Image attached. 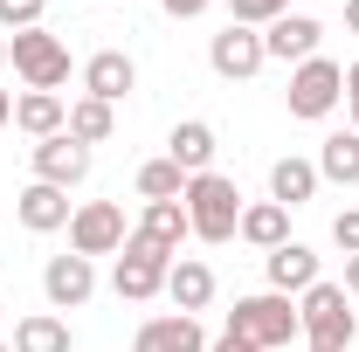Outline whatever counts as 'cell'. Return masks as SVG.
Here are the masks:
<instances>
[{
	"label": "cell",
	"instance_id": "obj_25",
	"mask_svg": "<svg viewBox=\"0 0 359 352\" xmlns=\"http://www.w3.org/2000/svg\"><path fill=\"white\" fill-rule=\"evenodd\" d=\"M180 194H187V173L173 159H145L138 166V201H180Z\"/></svg>",
	"mask_w": 359,
	"mask_h": 352
},
{
	"label": "cell",
	"instance_id": "obj_35",
	"mask_svg": "<svg viewBox=\"0 0 359 352\" xmlns=\"http://www.w3.org/2000/svg\"><path fill=\"white\" fill-rule=\"evenodd\" d=\"M0 62H7V35H0Z\"/></svg>",
	"mask_w": 359,
	"mask_h": 352
},
{
	"label": "cell",
	"instance_id": "obj_15",
	"mask_svg": "<svg viewBox=\"0 0 359 352\" xmlns=\"http://www.w3.org/2000/svg\"><path fill=\"white\" fill-rule=\"evenodd\" d=\"M132 352H208V332H201V318L166 311V318H145V325H138Z\"/></svg>",
	"mask_w": 359,
	"mask_h": 352
},
{
	"label": "cell",
	"instance_id": "obj_5",
	"mask_svg": "<svg viewBox=\"0 0 359 352\" xmlns=\"http://www.w3.org/2000/svg\"><path fill=\"white\" fill-rule=\"evenodd\" d=\"M339 97H346V62H332V55H311V62H297V69H290V90H283L290 118H311V125L339 111Z\"/></svg>",
	"mask_w": 359,
	"mask_h": 352
},
{
	"label": "cell",
	"instance_id": "obj_27",
	"mask_svg": "<svg viewBox=\"0 0 359 352\" xmlns=\"http://www.w3.org/2000/svg\"><path fill=\"white\" fill-rule=\"evenodd\" d=\"M48 0H0V28L7 35H21V28H42Z\"/></svg>",
	"mask_w": 359,
	"mask_h": 352
},
{
	"label": "cell",
	"instance_id": "obj_18",
	"mask_svg": "<svg viewBox=\"0 0 359 352\" xmlns=\"http://www.w3.org/2000/svg\"><path fill=\"white\" fill-rule=\"evenodd\" d=\"M14 352H76V332H69V318L62 311H28L21 325H14Z\"/></svg>",
	"mask_w": 359,
	"mask_h": 352
},
{
	"label": "cell",
	"instance_id": "obj_13",
	"mask_svg": "<svg viewBox=\"0 0 359 352\" xmlns=\"http://www.w3.org/2000/svg\"><path fill=\"white\" fill-rule=\"evenodd\" d=\"M263 276H269L276 297H304V290L318 283V249L311 242H283V249L263 256Z\"/></svg>",
	"mask_w": 359,
	"mask_h": 352
},
{
	"label": "cell",
	"instance_id": "obj_28",
	"mask_svg": "<svg viewBox=\"0 0 359 352\" xmlns=\"http://www.w3.org/2000/svg\"><path fill=\"white\" fill-rule=\"evenodd\" d=\"M332 242H339L346 256H359V208H339V215H332Z\"/></svg>",
	"mask_w": 359,
	"mask_h": 352
},
{
	"label": "cell",
	"instance_id": "obj_2",
	"mask_svg": "<svg viewBox=\"0 0 359 352\" xmlns=\"http://www.w3.org/2000/svg\"><path fill=\"white\" fill-rule=\"evenodd\" d=\"M180 208H187L194 242H235V228H242V187L228 173H194L187 194H180Z\"/></svg>",
	"mask_w": 359,
	"mask_h": 352
},
{
	"label": "cell",
	"instance_id": "obj_21",
	"mask_svg": "<svg viewBox=\"0 0 359 352\" xmlns=\"http://www.w3.org/2000/svg\"><path fill=\"white\" fill-rule=\"evenodd\" d=\"M318 187H325V180H318V159H297V152H290V159L269 166V201H276V208H304Z\"/></svg>",
	"mask_w": 359,
	"mask_h": 352
},
{
	"label": "cell",
	"instance_id": "obj_29",
	"mask_svg": "<svg viewBox=\"0 0 359 352\" xmlns=\"http://www.w3.org/2000/svg\"><path fill=\"white\" fill-rule=\"evenodd\" d=\"M159 7H166V14H173V21H194V14H208V7H215V0H159Z\"/></svg>",
	"mask_w": 359,
	"mask_h": 352
},
{
	"label": "cell",
	"instance_id": "obj_4",
	"mask_svg": "<svg viewBox=\"0 0 359 352\" xmlns=\"http://www.w3.org/2000/svg\"><path fill=\"white\" fill-rule=\"evenodd\" d=\"M7 62H14V76L28 90H62L69 83V48H62V35H48V28L7 35Z\"/></svg>",
	"mask_w": 359,
	"mask_h": 352
},
{
	"label": "cell",
	"instance_id": "obj_8",
	"mask_svg": "<svg viewBox=\"0 0 359 352\" xmlns=\"http://www.w3.org/2000/svg\"><path fill=\"white\" fill-rule=\"evenodd\" d=\"M263 62H269L263 55V28H235V21H228L222 35L208 42V69H215L222 83H249Z\"/></svg>",
	"mask_w": 359,
	"mask_h": 352
},
{
	"label": "cell",
	"instance_id": "obj_38",
	"mask_svg": "<svg viewBox=\"0 0 359 352\" xmlns=\"http://www.w3.org/2000/svg\"><path fill=\"white\" fill-rule=\"evenodd\" d=\"M0 352H14V346H0Z\"/></svg>",
	"mask_w": 359,
	"mask_h": 352
},
{
	"label": "cell",
	"instance_id": "obj_11",
	"mask_svg": "<svg viewBox=\"0 0 359 352\" xmlns=\"http://www.w3.org/2000/svg\"><path fill=\"white\" fill-rule=\"evenodd\" d=\"M138 90V62L125 55V48H97L83 62V97H97V104H125Z\"/></svg>",
	"mask_w": 359,
	"mask_h": 352
},
{
	"label": "cell",
	"instance_id": "obj_10",
	"mask_svg": "<svg viewBox=\"0 0 359 352\" xmlns=\"http://www.w3.org/2000/svg\"><path fill=\"white\" fill-rule=\"evenodd\" d=\"M35 180H42V187H62V194L83 187L90 180V145H76L69 132L42 138V145H35Z\"/></svg>",
	"mask_w": 359,
	"mask_h": 352
},
{
	"label": "cell",
	"instance_id": "obj_17",
	"mask_svg": "<svg viewBox=\"0 0 359 352\" xmlns=\"http://www.w3.org/2000/svg\"><path fill=\"white\" fill-rule=\"evenodd\" d=\"M166 297H173V311H208L215 304V269L201 263V256H173V269H166Z\"/></svg>",
	"mask_w": 359,
	"mask_h": 352
},
{
	"label": "cell",
	"instance_id": "obj_6",
	"mask_svg": "<svg viewBox=\"0 0 359 352\" xmlns=\"http://www.w3.org/2000/svg\"><path fill=\"white\" fill-rule=\"evenodd\" d=\"M166 269H173V256H166V249H152V242L125 235V249H118V269H111V290H118L125 304H152V297L166 290Z\"/></svg>",
	"mask_w": 359,
	"mask_h": 352
},
{
	"label": "cell",
	"instance_id": "obj_16",
	"mask_svg": "<svg viewBox=\"0 0 359 352\" xmlns=\"http://www.w3.org/2000/svg\"><path fill=\"white\" fill-rule=\"evenodd\" d=\"M215 152H222V145H215V125H208V118H180L173 138H166V159H173L187 180H194V173H215Z\"/></svg>",
	"mask_w": 359,
	"mask_h": 352
},
{
	"label": "cell",
	"instance_id": "obj_31",
	"mask_svg": "<svg viewBox=\"0 0 359 352\" xmlns=\"http://www.w3.org/2000/svg\"><path fill=\"white\" fill-rule=\"evenodd\" d=\"M208 352H249V346H242V339H228V332H222V339H215Z\"/></svg>",
	"mask_w": 359,
	"mask_h": 352
},
{
	"label": "cell",
	"instance_id": "obj_34",
	"mask_svg": "<svg viewBox=\"0 0 359 352\" xmlns=\"http://www.w3.org/2000/svg\"><path fill=\"white\" fill-rule=\"evenodd\" d=\"M346 104H353V132H359V90H353V97H346Z\"/></svg>",
	"mask_w": 359,
	"mask_h": 352
},
{
	"label": "cell",
	"instance_id": "obj_32",
	"mask_svg": "<svg viewBox=\"0 0 359 352\" xmlns=\"http://www.w3.org/2000/svg\"><path fill=\"white\" fill-rule=\"evenodd\" d=\"M346 35H359V0H346Z\"/></svg>",
	"mask_w": 359,
	"mask_h": 352
},
{
	"label": "cell",
	"instance_id": "obj_1",
	"mask_svg": "<svg viewBox=\"0 0 359 352\" xmlns=\"http://www.w3.org/2000/svg\"><path fill=\"white\" fill-rule=\"evenodd\" d=\"M228 339H242L249 352H276V346H290V339H304L297 297H276V290L235 297V311H228Z\"/></svg>",
	"mask_w": 359,
	"mask_h": 352
},
{
	"label": "cell",
	"instance_id": "obj_23",
	"mask_svg": "<svg viewBox=\"0 0 359 352\" xmlns=\"http://www.w3.org/2000/svg\"><path fill=\"white\" fill-rule=\"evenodd\" d=\"M318 180L359 187V132H332L325 145H318Z\"/></svg>",
	"mask_w": 359,
	"mask_h": 352
},
{
	"label": "cell",
	"instance_id": "obj_19",
	"mask_svg": "<svg viewBox=\"0 0 359 352\" xmlns=\"http://www.w3.org/2000/svg\"><path fill=\"white\" fill-rule=\"evenodd\" d=\"M14 125L42 145V138H55L62 125H69V104H62L55 90H21V97H14Z\"/></svg>",
	"mask_w": 359,
	"mask_h": 352
},
{
	"label": "cell",
	"instance_id": "obj_20",
	"mask_svg": "<svg viewBox=\"0 0 359 352\" xmlns=\"http://www.w3.org/2000/svg\"><path fill=\"white\" fill-rule=\"evenodd\" d=\"M132 235L152 242V249H166V256H180V242H187L194 228H187V208H180V201H145V215H138Z\"/></svg>",
	"mask_w": 359,
	"mask_h": 352
},
{
	"label": "cell",
	"instance_id": "obj_36",
	"mask_svg": "<svg viewBox=\"0 0 359 352\" xmlns=\"http://www.w3.org/2000/svg\"><path fill=\"white\" fill-rule=\"evenodd\" d=\"M304 352H325V346H304Z\"/></svg>",
	"mask_w": 359,
	"mask_h": 352
},
{
	"label": "cell",
	"instance_id": "obj_33",
	"mask_svg": "<svg viewBox=\"0 0 359 352\" xmlns=\"http://www.w3.org/2000/svg\"><path fill=\"white\" fill-rule=\"evenodd\" d=\"M0 125H14V97L7 90H0Z\"/></svg>",
	"mask_w": 359,
	"mask_h": 352
},
{
	"label": "cell",
	"instance_id": "obj_12",
	"mask_svg": "<svg viewBox=\"0 0 359 352\" xmlns=\"http://www.w3.org/2000/svg\"><path fill=\"white\" fill-rule=\"evenodd\" d=\"M69 194L62 187H42V180H28L21 194H14V221L28 228V235H55V228H69Z\"/></svg>",
	"mask_w": 359,
	"mask_h": 352
},
{
	"label": "cell",
	"instance_id": "obj_9",
	"mask_svg": "<svg viewBox=\"0 0 359 352\" xmlns=\"http://www.w3.org/2000/svg\"><path fill=\"white\" fill-rule=\"evenodd\" d=\"M42 297H48V311H83L90 297H97V263L90 256H48V269H42Z\"/></svg>",
	"mask_w": 359,
	"mask_h": 352
},
{
	"label": "cell",
	"instance_id": "obj_24",
	"mask_svg": "<svg viewBox=\"0 0 359 352\" xmlns=\"http://www.w3.org/2000/svg\"><path fill=\"white\" fill-rule=\"evenodd\" d=\"M62 132L76 138V145H104V138L118 132V104H97V97H76L69 104V125Z\"/></svg>",
	"mask_w": 359,
	"mask_h": 352
},
{
	"label": "cell",
	"instance_id": "obj_7",
	"mask_svg": "<svg viewBox=\"0 0 359 352\" xmlns=\"http://www.w3.org/2000/svg\"><path fill=\"white\" fill-rule=\"evenodd\" d=\"M125 235H132V221H125L118 201H83V208L69 215V249L90 256V263H97V256H118Z\"/></svg>",
	"mask_w": 359,
	"mask_h": 352
},
{
	"label": "cell",
	"instance_id": "obj_30",
	"mask_svg": "<svg viewBox=\"0 0 359 352\" xmlns=\"http://www.w3.org/2000/svg\"><path fill=\"white\" fill-rule=\"evenodd\" d=\"M339 290H346V297L359 304V256H346V283H339Z\"/></svg>",
	"mask_w": 359,
	"mask_h": 352
},
{
	"label": "cell",
	"instance_id": "obj_14",
	"mask_svg": "<svg viewBox=\"0 0 359 352\" xmlns=\"http://www.w3.org/2000/svg\"><path fill=\"white\" fill-rule=\"evenodd\" d=\"M318 42H325V21H311V14H283V21L263 28V55L269 62H311Z\"/></svg>",
	"mask_w": 359,
	"mask_h": 352
},
{
	"label": "cell",
	"instance_id": "obj_3",
	"mask_svg": "<svg viewBox=\"0 0 359 352\" xmlns=\"http://www.w3.org/2000/svg\"><path fill=\"white\" fill-rule=\"evenodd\" d=\"M297 325H304V346H325V352H346V346H353V332H359L353 297H346L339 283H325V276L297 297Z\"/></svg>",
	"mask_w": 359,
	"mask_h": 352
},
{
	"label": "cell",
	"instance_id": "obj_37",
	"mask_svg": "<svg viewBox=\"0 0 359 352\" xmlns=\"http://www.w3.org/2000/svg\"><path fill=\"white\" fill-rule=\"evenodd\" d=\"M0 318H7V304H0Z\"/></svg>",
	"mask_w": 359,
	"mask_h": 352
},
{
	"label": "cell",
	"instance_id": "obj_26",
	"mask_svg": "<svg viewBox=\"0 0 359 352\" xmlns=\"http://www.w3.org/2000/svg\"><path fill=\"white\" fill-rule=\"evenodd\" d=\"M283 14H290V0H228V21L235 28H269Z\"/></svg>",
	"mask_w": 359,
	"mask_h": 352
},
{
	"label": "cell",
	"instance_id": "obj_22",
	"mask_svg": "<svg viewBox=\"0 0 359 352\" xmlns=\"http://www.w3.org/2000/svg\"><path fill=\"white\" fill-rule=\"evenodd\" d=\"M235 235H242L249 249H263V256H269V249H283V242H290V208H276V201H249Z\"/></svg>",
	"mask_w": 359,
	"mask_h": 352
}]
</instances>
